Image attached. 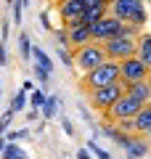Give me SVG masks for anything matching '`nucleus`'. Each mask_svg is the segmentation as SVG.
<instances>
[{"instance_id":"nucleus-1","label":"nucleus","mask_w":151,"mask_h":159,"mask_svg":"<svg viewBox=\"0 0 151 159\" xmlns=\"http://www.w3.org/2000/svg\"><path fill=\"white\" fill-rule=\"evenodd\" d=\"M117 80H119V61L106 58L103 64H98V66H93V69H88V72H82L80 88L88 93V90H93V88L112 85V82H117Z\"/></svg>"},{"instance_id":"nucleus-2","label":"nucleus","mask_w":151,"mask_h":159,"mask_svg":"<svg viewBox=\"0 0 151 159\" xmlns=\"http://www.w3.org/2000/svg\"><path fill=\"white\" fill-rule=\"evenodd\" d=\"M72 56H74V66H77L80 72H88V69H93V66H98V64L106 61L103 43H95V40H90V43H85V45L74 48Z\"/></svg>"},{"instance_id":"nucleus-3","label":"nucleus","mask_w":151,"mask_h":159,"mask_svg":"<svg viewBox=\"0 0 151 159\" xmlns=\"http://www.w3.org/2000/svg\"><path fill=\"white\" fill-rule=\"evenodd\" d=\"M122 93H125V82H122V80H117V82H112V85H101V88L88 90V101H90V106H93L95 111L103 114L119 96H122Z\"/></svg>"},{"instance_id":"nucleus-4","label":"nucleus","mask_w":151,"mask_h":159,"mask_svg":"<svg viewBox=\"0 0 151 159\" xmlns=\"http://www.w3.org/2000/svg\"><path fill=\"white\" fill-rule=\"evenodd\" d=\"M103 51H106V58L122 61L127 56H135V51H138V37H122V34L109 37V40H103Z\"/></svg>"},{"instance_id":"nucleus-5","label":"nucleus","mask_w":151,"mask_h":159,"mask_svg":"<svg viewBox=\"0 0 151 159\" xmlns=\"http://www.w3.org/2000/svg\"><path fill=\"white\" fill-rule=\"evenodd\" d=\"M140 106H143V101H138V98L130 96V93H122V96H119L117 101L103 111V119L114 122V119H119V117H135Z\"/></svg>"},{"instance_id":"nucleus-6","label":"nucleus","mask_w":151,"mask_h":159,"mask_svg":"<svg viewBox=\"0 0 151 159\" xmlns=\"http://www.w3.org/2000/svg\"><path fill=\"white\" fill-rule=\"evenodd\" d=\"M119 29H122V19H117L114 13H103L98 21L90 24V37H93L95 43H103V40H109V37H117Z\"/></svg>"},{"instance_id":"nucleus-7","label":"nucleus","mask_w":151,"mask_h":159,"mask_svg":"<svg viewBox=\"0 0 151 159\" xmlns=\"http://www.w3.org/2000/svg\"><path fill=\"white\" fill-rule=\"evenodd\" d=\"M151 77V69L140 61L138 56H127L119 61V80H122L125 85L127 82H138V80H146Z\"/></svg>"},{"instance_id":"nucleus-8","label":"nucleus","mask_w":151,"mask_h":159,"mask_svg":"<svg viewBox=\"0 0 151 159\" xmlns=\"http://www.w3.org/2000/svg\"><path fill=\"white\" fill-rule=\"evenodd\" d=\"M58 13L64 19V27H72V24L82 21L85 3L82 0H58Z\"/></svg>"},{"instance_id":"nucleus-9","label":"nucleus","mask_w":151,"mask_h":159,"mask_svg":"<svg viewBox=\"0 0 151 159\" xmlns=\"http://www.w3.org/2000/svg\"><path fill=\"white\" fill-rule=\"evenodd\" d=\"M122 151L127 154V157H149L151 154V138L146 135V133H133L130 141L122 146Z\"/></svg>"},{"instance_id":"nucleus-10","label":"nucleus","mask_w":151,"mask_h":159,"mask_svg":"<svg viewBox=\"0 0 151 159\" xmlns=\"http://www.w3.org/2000/svg\"><path fill=\"white\" fill-rule=\"evenodd\" d=\"M146 0H112V13L117 19H122V21H130V16H133L138 8H143Z\"/></svg>"},{"instance_id":"nucleus-11","label":"nucleus","mask_w":151,"mask_h":159,"mask_svg":"<svg viewBox=\"0 0 151 159\" xmlns=\"http://www.w3.org/2000/svg\"><path fill=\"white\" fill-rule=\"evenodd\" d=\"M66 32H69V48H80V45H85V43H90V27L88 24H82V21H77V24H72V27H66Z\"/></svg>"},{"instance_id":"nucleus-12","label":"nucleus","mask_w":151,"mask_h":159,"mask_svg":"<svg viewBox=\"0 0 151 159\" xmlns=\"http://www.w3.org/2000/svg\"><path fill=\"white\" fill-rule=\"evenodd\" d=\"M125 93H130V96H135L138 101L149 103L151 101V77L138 80V82H127V85H125Z\"/></svg>"},{"instance_id":"nucleus-13","label":"nucleus","mask_w":151,"mask_h":159,"mask_svg":"<svg viewBox=\"0 0 151 159\" xmlns=\"http://www.w3.org/2000/svg\"><path fill=\"white\" fill-rule=\"evenodd\" d=\"M135 56L151 69V32H140L138 34V51H135Z\"/></svg>"},{"instance_id":"nucleus-14","label":"nucleus","mask_w":151,"mask_h":159,"mask_svg":"<svg viewBox=\"0 0 151 159\" xmlns=\"http://www.w3.org/2000/svg\"><path fill=\"white\" fill-rule=\"evenodd\" d=\"M133 119H135V133H149L151 130V101L143 103Z\"/></svg>"},{"instance_id":"nucleus-15","label":"nucleus","mask_w":151,"mask_h":159,"mask_svg":"<svg viewBox=\"0 0 151 159\" xmlns=\"http://www.w3.org/2000/svg\"><path fill=\"white\" fill-rule=\"evenodd\" d=\"M61 98L58 96H45V101H43V106H40V117L43 119H56V114H58V106H61Z\"/></svg>"},{"instance_id":"nucleus-16","label":"nucleus","mask_w":151,"mask_h":159,"mask_svg":"<svg viewBox=\"0 0 151 159\" xmlns=\"http://www.w3.org/2000/svg\"><path fill=\"white\" fill-rule=\"evenodd\" d=\"M32 58H34V64H40V66H45L50 74H53V58L48 56V53L43 51L40 45H32Z\"/></svg>"},{"instance_id":"nucleus-17","label":"nucleus","mask_w":151,"mask_h":159,"mask_svg":"<svg viewBox=\"0 0 151 159\" xmlns=\"http://www.w3.org/2000/svg\"><path fill=\"white\" fill-rule=\"evenodd\" d=\"M32 74L37 77V82H40V85H43V90L48 93V85H50V77H53V74H50L45 66H40V64H34V66H32Z\"/></svg>"},{"instance_id":"nucleus-18","label":"nucleus","mask_w":151,"mask_h":159,"mask_svg":"<svg viewBox=\"0 0 151 159\" xmlns=\"http://www.w3.org/2000/svg\"><path fill=\"white\" fill-rule=\"evenodd\" d=\"M3 157H6V159H21V157H27V151H24L16 141H8L6 148H3Z\"/></svg>"},{"instance_id":"nucleus-19","label":"nucleus","mask_w":151,"mask_h":159,"mask_svg":"<svg viewBox=\"0 0 151 159\" xmlns=\"http://www.w3.org/2000/svg\"><path fill=\"white\" fill-rule=\"evenodd\" d=\"M19 51H21V58H24V61L32 58V40H29V32H21V34H19Z\"/></svg>"},{"instance_id":"nucleus-20","label":"nucleus","mask_w":151,"mask_h":159,"mask_svg":"<svg viewBox=\"0 0 151 159\" xmlns=\"http://www.w3.org/2000/svg\"><path fill=\"white\" fill-rule=\"evenodd\" d=\"M11 109H13L16 114L27 109V90H16V93H13V98H11Z\"/></svg>"},{"instance_id":"nucleus-21","label":"nucleus","mask_w":151,"mask_h":159,"mask_svg":"<svg viewBox=\"0 0 151 159\" xmlns=\"http://www.w3.org/2000/svg\"><path fill=\"white\" fill-rule=\"evenodd\" d=\"M13 117H16V111H13L11 106L6 109V111L0 114V135H6V130L11 127V122H13Z\"/></svg>"},{"instance_id":"nucleus-22","label":"nucleus","mask_w":151,"mask_h":159,"mask_svg":"<svg viewBox=\"0 0 151 159\" xmlns=\"http://www.w3.org/2000/svg\"><path fill=\"white\" fill-rule=\"evenodd\" d=\"M45 96H48V93H45L43 88H40V90H37V88H34V90L29 93V103H32L34 109H40V106H43V101H45Z\"/></svg>"},{"instance_id":"nucleus-23","label":"nucleus","mask_w":151,"mask_h":159,"mask_svg":"<svg viewBox=\"0 0 151 159\" xmlns=\"http://www.w3.org/2000/svg\"><path fill=\"white\" fill-rule=\"evenodd\" d=\"M88 148H90V157H101V159H109V157H112L106 148H101L98 143H95V138H93V141H88Z\"/></svg>"},{"instance_id":"nucleus-24","label":"nucleus","mask_w":151,"mask_h":159,"mask_svg":"<svg viewBox=\"0 0 151 159\" xmlns=\"http://www.w3.org/2000/svg\"><path fill=\"white\" fill-rule=\"evenodd\" d=\"M58 56H61V61H64V66H66V69H72V66H74L72 48H64V45H58Z\"/></svg>"},{"instance_id":"nucleus-25","label":"nucleus","mask_w":151,"mask_h":159,"mask_svg":"<svg viewBox=\"0 0 151 159\" xmlns=\"http://www.w3.org/2000/svg\"><path fill=\"white\" fill-rule=\"evenodd\" d=\"M130 21H133V24H138V27L143 29V24L149 21V13H146V8H138V11H135L133 16H130Z\"/></svg>"},{"instance_id":"nucleus-26","label":"nucleus","mask_w":151,"mask_h":159,"mask_svg":"<svg viewBox=\"0 0 151 159\" xmlns=\"http://www.w3.org/2000/svg\"><path fill=\"white\" fill-rule=\"evenodd\" d=\"M50 34H56V40H58V45H64V48H69V32H66V27L64 29H53Z\"/></svg>"},{"instance_id":"nucleus-27","label":"nucleus","mask_w":151,"mask_h":159,"mask_svg":"<svg viewBox=\"0 0 151 159\" xmlns=\"http://www.w3.org/2000/svg\"><path fill=\"white\" fill-rule=\"evenodd\" d=\"M8 133V141H21V138H29V127H24V130H6Z\"/></svg>"},{"instance_id":"nucleus-28","label":"nucleus","mask_w":151,"mask_h":159,"mask_svg":"<svg viewBox=\"0 0 151 159\" xmlns=\"http://www.w3.org/2000/svg\"><path fill=\"white\" fill-rule=\"evenodd\" d=\"M13 24H21V19H24V6L19 3V0H13Z\"/></svg>"},{"instance_id":"nucleus-29","label":"nucleus","mask_w":151,"mask_h":159,"mask_svg":"<svg viewBox=\"0 0 151 159\" xmlns=\"http://www.w3.org/2000/svg\"><path fill=\"white\" fill-rule=\"evenodd\" d=\"M40 24H43V29H45V32H53V24H50L48 11H43V13H40Z\"/></svg>"},{"instance_id":"nucleus-30","label":"nucleus","mask_w":151,"mask_h":159,"mask_svg":"<svg viewBox=\"0 0 151 159\" xmlns=\"http://www.w3.org/2000/svg\"><path fill=\"white\" fill-rule=\"evenodd\" d=\"M61 127H64V133H66L69 138H74V125H72V122H69L66 117H61Z\"/></svg>"},{"instance_id":"nucleus-31","label":"nucleus","mask_w":151,"mask_h":159,"mask_svg":"<svg viewBox=\"0 0 151 159\" xmlns=\"http://www.w3.org/2000/svg\"><path fill=\"white\" fill-rule=\"evenodd\" d=\"M8 64V56H6V43H0V66Z\"/></svg>"},{"instance_id":"nucleus-32","label":"nucleus","mask_w":151,"mask_h":159,"mask_svg":"<svg viewBox=\"0 0 151 159\" xmlns=\"http://www.w3.org/2000/svg\"><path fill=\"white\" fill-rule=\"evenodd\" d=\"M27 119H29V122H34V119H40V109H29V111H27Z\"/></svg>"},{"instance_id":"nucleus-33","label":"nucleus","mask_w":151,"mask_h":159,"mask_svg":"<svg viewBox=\"0 0 151 159\" xmlns=\"http://www.w3.org/2000/svg\"><path fill=\"white\" fill-rule=\"evenodd\" d=\"M21 90H27V93H32V90H34V82H32V80H27V82H24V85H21Z\"/></svg>"},{"instance_id":"nucleus-34","label":"nucleus","mask_w":151,"mask_h":159,"mask_svg":"<svg viewBox=\"0 0 151 159\" xmlns=\"http://www.w3.org/2000/svg\"><path fill=\"white\" fill-rule=\"evenodd\" d=\"M77 157H80V159H88V157H90V148H80Z\"/></svg>"},{"instance_id":"nucleus-35","label":"nucleus","mask_w":151,"mask_h":159,"mask_svg":"<svg viewBox=\"0 0 151 159\" xmlns=\"http://www.w3.org/2000/svg\"><path fill=\"white\" fill-rule=\"evenodd\" d=\"M6 143H8V138H6V135H0V154H3V148H6Z\"/></svg>"},{"instance_id":"nucleus-36","label":"nucleus","mask_w":151,"mask_h":159,"mask_svg":"<svg viewBox=\"0 0 151 159\" xmlns=\"http://www.w3.org/2000/svg\"><path fill=\"white\" fill-rule=\"evenodd\" d=\"M19 3H21V6H24V8H29V0H19Z\"/></svg>"},{"instance_id":"nucleus-37","label":"nucleus","mask_w":151,"mask_h":159,"mask_svg":"<svg viewBox=\"0 0 151 159\" xmlns=\"http://www.w3.org/2000/svg\"><path fill=\"white\" fill-rule=\"evenodd\" d=\"M0 93H3V80H0Z\"/></svg>"},{"instance_id":"nucleus-38","label":"nucleus","mask_w":151,"mask_h":159,"mask_svg":"<svg viewBox=\"0 0 151 159\" xmlns=\"http://www.w3.org/2000/svg\"><path fill=\"white\" fill-rule=\"evenodd\" d=\"M146 135H149V138H151V130H149V133H146Z\"/></svg>"},{"instance_id":"nucleus-39","label":"nucleus","mask_w":151,"mask_h":159,"mask_svg":"<svg viewBox=\"0 0 151 159\" xmlns=\"http://www.w3.org/2000/svg\"><path fill=\"white\" fill-rule=\"evenodd\" d=\"M146 3H149V6H151V0H146Z\"/></svg>"}]
</instances>
